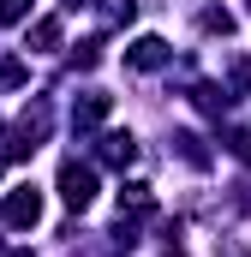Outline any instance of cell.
Returning a JSON list of instances; mask_svg holds the SVG:
<instances>
[{
    "label": "cell",
    "mask_w": 251,
    "mask_h": 257,
    "mask_svg": "<svg viewBox=\"0 0 251 257\" xmlns=\"http://www.w3.org/2000/svg\"><path fill=\"white\" fill-rule=\"evenodd\" d=\"M60 197L72 203V209H84V203L96 197V174L78 168V162H66V168H60Z\"/></svg>",
    "instance_id": "obj_1"
},
{
    "label": "cell",
    "mask_w": 251,
    "mask_h": 257,
    "mask_svg": "<svg viewBox=\"0 0 251 257\" xmlns=\"http://www.w3.org/2000/svg\"><path fill=\"white\" fill-rule=\"evenodd\" d=\"M36 215H42V197H36V186H18V192L6 197V221H12V227H36Z\"/></svg>",
    "instance_id": "obj_2"
},
{
    "label": "cell",
    "mask_w": 251,
    "mask_h": 257,
    "mask_svg": "<svg viewBox=\"0 0 251 257\" xmlns=\"http://www.w3.org/2000/svg\"><path fill=\"white\" fill-rule=\"evenodd\" d=\"M156 60H162V42H156V36L132 42V66H156Z\"/></svg>",
    "instance_id": "obj_3"
},
{
    "label": "cell",
    "mask_w": 251,
    "mask_h": 257,
    "mask_svg": "<svg viewBox=\"0 0 251 257\" xmlns=\"http://www.w3.org/2000/svg\"><path fill=\"white\" fill-rule=\"evenodd\" d=\"M24 6H30V0H0V24H18V18H24Z\"/></svg>",
    "instance_id": "obj_4"
},
{
    "label": "cell",
    "mask_w": 251,
    "mask_h": 257,
    "mask_svg": "<svg viewBox=\"0 0 251 257\" xmlns=\"http://www.w3.org/2000/svg\"><path fill=\"white\" fill-rule=\"evenodd\" d=\"M233 150H239V156L251 162V132H239V138H233Z\"/></svg>",
    "instance_id": "obj_5"
}]
</instances>
